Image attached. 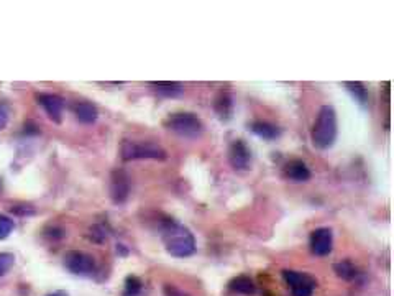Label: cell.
Wrapping results in <instances>:
<instances>
[{"label":"cell","instance_id":"1","mask_svg":"<svg viewBox=\"0 0 394 296\" xmlns=\"http://www.w3.org/2000/svg\"><path fill=\"white\" fill-rule=\"evenodd\" d=\"M158 232L161 241L164 244L166 252L171 257L186 258L196 252V237L186 225L178 223L171 218H163L158 220Z\"/></svg>","mask_w":394,"mask_h":296},{"label":"cell","instance_id":"2","mask_svg":"<svg viewBox=\"0 0 394 296\" xmlns=\"http://www.w3.org/2000/svg\"><path fill=\"white\" fill-rule=\"evenodd\" d=\"M337 134H339V129H337L335 109L332 106H322L311 130L312 145L319 150H329L334 147Z\"/></svg>","mask_w":394,"mask_h":296},{"label":"cell","instance_id":"3","mask_svg":"<svg viewBox=\"0 0 394 296\" xmlns=\"http://www.w3.org/2000/svg\"><path fill=\"white\" fill-rule=\"evenodd\" d=\"M164 127L173 134L188 140L201 139L204 130H206L202 120L192 112H174V114H169L168 119L164 120Z\"/></svg>","mask_w":394,"mask_h":296},{"label":"cell","instance_id":"4","mask_svg":"<svg viewBox=\"0 0 394 296\" xmlns=\"http://www.w3.org/2000/svg\"><path fill=\"white\" fill-rule=\"evenodd\" d=\"M120 158L123 162H134V160L164 162L168 158V153L160 143L141 142V140H123L120 145Z\"/></svg>","mask_w":394,"mask_h":296},{"label":"cell","instance_id":"5","mask_svg":"<svg viewBox=\"0 0 394 296\" xmlns=\"http://www.w3.org/2000/svg\"><path fill=\"white\" fill-rule=\"evenodd\" d=\"M283 279L293 296H312L317 290V280L306 272L283 270Z\"/></svg>","mask_w":394,"mask_h":296},{"label":"cell","instance_id":"6","mask_svg":"<svg viewBox=\"0 0 394 296\" xmlns=\"http://www.w3.org/2000/svg\"><path fill=\"white\" fill-rule=\"evenodd\" d=\"M64 269L76 276H92L96 274V260L89 253L80 251H71L63 258Z\"/></svg>","mask_w":394,"mask_h":296},{"label":"cell","instance_id":"7","mask_svg":"<svg viewBox=\"0 0 394 296\" xmlns=\"http://www.w3.org/2000/svg\"><path fill=\"white\" fill-rule=\"evenodd\" d=\"M227 158H229L230 167L234 168L235 171H248L251 168L253 155H251V148L248 147V143H246L245 140L237 139L232 140V143L229 145Z\"/></svg>","mask_w":394,"mask_h":296},{"label":"cell","instance_id":"8","mask_svg":"<svg viewBox=\"0 0 394 296\" xmlns=\"http://www.w3.org/2000/svg\"><path fill=\"white\" fill-rule=\"evenodd\" d=\"M130 191L132 181L128 173L122 170V168L113 170L111 175V199L113 201V204H125L128 197H130Z\"/></svg>","mask_w":394,"mask_h":296},{"label":"cell","instance_id":"9","mask_svg":"<svg viewBox=\"0 0 394 296\" xmlns=\"http://www.w3.org/2000/svg\"><path fill=\"white\" fill-rule=\"evenodd\" d=\"M311 252L317 257H327L334 248V234L329 227H319L312 230L309 237Z\"/></svg>","mask_w":394,"mask_h":296},{"label":"cell","instance_id":"10","mask_svg":"<svg viewBox=\"0 0 394 296\" xmlns=\"http://www.w3.org/2000/svg\"><path fill=\"white\" fill-rule=\"evenodd\" d=\"M38 104L43 107V111L46 112L50 120H53L55 124H61L63 120V109H64V101L56 94H38L36 96Z\"/></svg>","mask_w":394,"mask_h":296},{"label":"cell","instance_id":"11","mask_svg":"<svg viewBox=\"0 0 394 296\" xmlns=\"http://www.w3.org/2000/svg\"><path fill=\"white\" fill-rule=\"evenodd\" d=\"M283 176L293 183H304L311 180V170L302 160H289L283 168Z\"/></svg>","mask_w":394,"mask_h":296},{"label":"cell","instance_id":"12","mask_svg":"<svg viewBox=\"0 0 394 296\" xmlns=\"http://www.w3.org/2000/svg\"><path fill=\"white\" fill-rule=\"evenodd\" d=\"M234 96L229 91H220L213 99V111H216L217 117L220 120H230L232 115H234Z\"/></svg>","mask_w":394,"mask_h":296},{"label":"cell","instance_id":"13","mask_svg":"<svg viewBox=\"0 0 394 296\" xmlns=\"http://www.w3.org/2000/svg\"><path fill=\"white\" fill-rule=\"evenodd\" d=\"M334 272L339 279L345 281H353V283H360L365 276L363 272L360 270L352 260H349V258L334 263Z\"/></svg>","mask_w":394,"mask_h":296},{"label":"cell","instance_id":"14","mask_svg":"<svg viewBox=\"0 0 394 296\" xmlns=\"http://www.w3.org/2000/svg\"><path fill=\"white\" fill-rule=\"evenodd\" d=\"M250 130L253 132L256 137L268 140V142H272V140H276V139L281 137V129H279L278 125H274V124H272V122H267V120L251 122Z\"/></svg>","mask_w":394,"mask_h":296},{"label":"cell","instance_id":"15","mask_svg":"<svg viewBox=\"0 0 394 296\" xmlns=\"http://www.w3.org/2000/svg\"><path fill=\"white\" fill-rule=\"evenodd\" d=\"M74 115H76V119L80 122V124L91 125L99 119V111H97V107L92 104V102L83 101V102H78V104L74 106Z\"/></svg>","mask_w":394,"mask_h":296},{"label":"cell","instance_id":"16","mask_svg":"<svg viewBox=\"0 0 394 296\" xmlns=\"http://www.w3.org/2000/svg\"><path fill=\"white\" fill-rule=\"evenodd\" d=\"M229 290L232 293L244 295V296H253L256 293L255 281L246 275H239L229 283Z\"/></svg>","mask_w":394,"mask_h":296},{"label":"cell","instance_id":"17","mask_svg":"<svg viewBox=\"0 0 394 296\" xmlns=\"http://www.w3.org/2000/svg\"><path fill=\"white\" fill-rule=\"evenodd\" d=\"M150 86L156 94L163 97H178L184 92L183 84L176 81H153L150 83Z\"/></svg>","mask_w":394,"mask_h":296},{"label":"cell","instance_id":"18","mask_svg":"<svg viewBox=\"0 0 394 296\" xmlns=\"http://www.w3.org/2000/svg\"><path fill=\"white\" fill-rule=\"evenodd\" d=\"M344 86H345L346 91L352 94V97L358 102L360 106H362V107H367L368 106L370 94H368L367 86H365L363 83H360V81H346V83H344Z\"/></svg>","mask_w":394,"mask_h":296},{"label":"cell","instance_id":"19","mask_svg":"<svg viewBox=\"0 0 394 296\" xmlns=\"http://www.w3.org/2000/svg\"><path fill=\"white\" fill-rule=\"evenodd\" d=\"M145 285L141 279L136 275H128L123 283V293L122 296H143Z\"/></svg>","mask_w":394,"mask_h":296},{"label":"cell","instance_id":"20","mask_svg":"<svg viewBox=\"0 0 394 296\" xmlns=\"http://www.w3.org/2000/svg\"><path fill=\"white\" fill-rule=\"evenodd\" d=\"M13 229H15L13 219H10L6 214H0V241H6V239L12 234Z\"/></svg>","mask_w":394,"mask_h":296},{"label":"cell","instance_id":"21","mask_svg":"<svg viewBox=\"0 0 394 296\" xmlns=\"http://www.w3.org/2000/svg\"><path fill=\"white\" fill-rule=\"evenodd\" d=\"M107 237H108L107 229L104 227V225H101V224L92 225L91 230H89V239H91V241H92V242H96V244H102V242H106V241H107Z\"/></svg>","mask_w":394,"mask_h":296},{"label":"cell","instance_id":"22","mask_svg":"<svg viewBox=\"0 0 394 296\" xmlns=\"http://www.w3.org/2000/svg\"><path fill=\"white\" fill-rule=\"evenodd\" d=\"M15 263V257L8 252H0V276L7 275Z\"/></svg>","mask_w":394,"mask_h":296},{"label":"cell","instance_id":"23","mask_svg":"<svg viewBox=\"0 0 394 296\" xmlns=\"http://www.w3.org/2000/svg\"><path fill=\"white\" fill-rule=\"evenodd\" d=\"M163 296H191L188 291H184L176 285H164L163 286Z\"/></svg>","mask_w":394,"mask_h":296},{"label":"cell","instance_id":"24","mask_svg":"<svg viewBox=\"0 0 394 296\" xmlns=\"http://www.w3.org/2000/svg\"><path fill=\"white\" fill-rule=\"evenodd\" d=\"M8 119H10V109H8L7 104L0 102V130L6 129Z\"/></svg>","mask_w":394,"mask_h":296},{"label":"cell","instance_id":"25","mask_svg":"<svg viewBox=\"0 0 394 296\" xmlns=\"http://www.w3.org/2000/svg\"><path fill=\"white\" fill-rule=\"evenodd\" d=\"M46 296H69V295L63 290H58V291H53V293H48Z\"/></svg>","mask_w":394,"mask_h":296},{"label":"cell","instance_id":"26","mask_svg":"<svg viewBox=\"0 0 394 296\" xmlns=\"http://www.w3.org/2000/svg\"><path fill=\"white\" fill-rule=\"evenodd\" d=\"M0 190H2V180H0Z\"/></svg>","mask_w":394,"mask_h":296},{"label":"cell","instance_id":"27","mask_svg":"<svg viewBox=\"0 0 394 296\" xmlns=\"http://www.w3.org/2000/svg\"><path fill=\"white\" fill-rule=\"evenodd\" d=\"M265 296H273V295H272V293H267V295H265Z\"/></svg>","mask_w":394,"mask_h":296}]
</instances>
